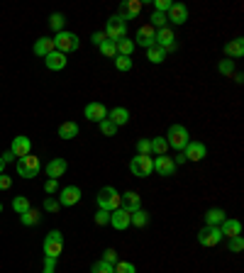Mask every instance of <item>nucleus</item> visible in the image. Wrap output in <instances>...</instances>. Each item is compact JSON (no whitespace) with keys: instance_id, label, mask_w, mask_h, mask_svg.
Returning <instances> with one entry per match:
<instances>
[{"instance_id":"18","label":"nucleus","mask_w":244,"mask_h":273,"mask_svg":"<svg viewBox=\"0 0 244 273\" xmlns=\"http://www.w3.org/2000/svg\"><path fill=\"white\" fill-rule=\"evenodd\" d=\"M44 64H46V68L49 71H61V68H66V64H68V59H66V54H61V52H52V54H46L44 56Z\"/></svg>"},{"instance_id":"52","label":"nucleus","mask_w":244,"mask_h":273,"mask_svg":"<svg viewBox=\"0 0 244 273\" xmlns=\"http://www.w3.org/2000/svg\"><path fill=\"white\" fill-rule=\"evenodd\" d=\"M0 159H3V164H10V161H15V154L8 149L5 154H0Z\"/></svg>"},{"instance_id":"20","label":"nucleus","mask_w":244,"mask_h":273,"mask_svg":"<svg viewBox=\"0 0 244 273\" xmlns=\"http://www.w3.org/2000/svg\"><path fill=\"white\" fill-rule=\"evenodd\" d=\"M225 56L227 59H242L244 56V39L242 37H237V39H230V42L225 44Z\"/></svg>"},{"instance_id":"33","label":"nucleus","mask_w":244,"mask_h":273,"mask_svg":"<svg viewBox=\"0 0 244 273\" xmlns=\"http://www.w3.org/2000/svg\"><path fill=\"white\" fill-rule=\"evenodd\" d=\"M147 222H149V215L144 210H137L130 215V225H134V227H147Z\"/></svg>"},{"instance_id":"35","label":"nucleus","mask_w":244,"mask_h":273,"mask_svg":"<svg viewBox=\"0 0 244 273\" xmlns=\"http://www.w3.org/2000/svg\"><path fill=\"white\" fill-rule=\"evenodd\" d=\"M64 22H66L64 20V15H61V12H54V15L49 17V27L59 34V32H64Z\"/></svg>"},{"instance_id":"45","label":"nucleus","mask_w":244,"mask_h":273,"mask_svg":"<svg viewBox=\"0 0 244 273\" xmlns=\"http://www.w3.org/2000/svg\"><path fill=\"white\" fill-rule=\"evenodd\" d=\"M103 261L115 266V263L120 261V259H117V252H115V249H105V252H103Z\"/></svg>"},{"instance_id":"8","label":"nucleus","mask_w":244,"mask_h":273,"mask_svg":"<svg viewBox=\"0 0 244 273\" xmlns=\"http://www.w3.org/2000/svg\"><path fill=\"white\" fill-rule=\"evenodd\" d=\"M198 241L203 244V246H217V244L222 241L220 227H203V230L198 232Z\"/></svg>"},{"instance_id":"3","label":"nucleus","mask_w":244,"mask_h":273,"mask_svg":"<svg viewBox=\"0 0 244 273\" xmlns=\"http://www.w3.org/2000/svg\"><path fill=\"white\" fill-rule=\"evenodd\" d=\"M120 205H122V197H120V193H117L112 186H105L98 193V210L112 212V210H117Z\"/></svg>"},{"instance_id":"51","label":"nucleus","mask_w":244,"mask_h":273,"mask_svg":"<svg viewBox=\"0 0 244 273\" xmlns=\"http://www.w3.org/2000/svg\"><path fill=\"white\" fill-rule=\"evenodd\" d=\"M90 42L95 44V46H100V44L105 42V34H103V32H93V37H90Z\"/></svg>"},{"instance_id":"25","label":"nucleus","mask_w":244,"mask_h":273,"mask_svg":"<svg viewBox=\"0 0 244 273\" xmlns=\"http://www.w3.org/2000/svg\"><path fill=\"white\" fill-rule=\"evenodd\" d=\"M225 219H227L225 210L212 208V210H208V212H205V227H220Z\"/></svg>"},{"instance_id":"7","label":"nucleus","mask_w":244,"mask_h":273,"mask_svg":"<svg viewBox=\"0 0 244 273\" xmlns=\"http://www.w3.org/2000/svg\"><path fill=\"white\" fill-rule=\"evenodd\" d=\"M78 37L74 32H59V34H54V49L56 52H61V54H68V52H76L78 49Z\"/></svg>"},{"instance_id":"32","label":"nucleus","mask_w":244,"mask_h":273,"mask_svg":"<svg viewBox=\"0 0 244 273\" xmlns=\"http://www.w3.org/2000/svg\"><path fill=\"white\" fill-rule=\"evenodd\" d=\"M149 144H152V154H156V156L168 152V144L164 137H154V139H149Z\"/></svg>"},{"instance_id":"44","label":"nucleus","mask_w":244,"mask_h":273,"mask_svg":"<svg viewBox=\"0 0 244 273\" xmlns=\"http://www.w3.org/2000/svg\"><path fill=\"white\" fill-rule=\"evenodd\" d=\"M95 225H100V227L110 225V212H105V210H98V212H95Z\"/></svg>"},{"instance_id":"47","label":"nucleus","mask_w":244,"mask_h":273,"mask_svg":"<svg viewBox=\"0 0 244 273\" xmlns=\"http://www.w3.org/2000/svg\"><path fill=\"white\" fill-rule=\"evenodd\" d=\"M56 190H59V181H56V178H49V181L44 183V193H49V195H54Z\"/></svg>"},{"instance_id":"16","label":"nucleus","mask_w":244,"mask_h":273,"mask_svg":"<svg viewBox=\"0 0 244 273\" xmlns=\"http://www.w3.org/2000/svg\"><path fill=\"white\" fill-rule=\"evenodd\" d=\"M154 171L159 176H174L176 164H174V159H171V156L161 154V156H156V159H154Z\"/></svg>"},{"instance_id":"34","label":"nucleus","mask_w":244,"mask_h":273,"mask_svg":"<svg viewBox=\"0 0 244 273\" xmlns=\"http://www.w3.org/2000/svg\"><path fill=\"white\" fill-rule=\"evenodd\" d=\"M98 49H100V54L108 56V59H115V56H117V46H115V42H110V39H105Z\"/></svg>"},{"instance_id":"17","label":"nucleus","mask_w":244,"mask_h":273,"mask_svg":"<svg viewBox=\"0 0 244 273\" xmlns=\"http://www.w3.org/2000/svg\"><path fill=\"white\" fill-rule=\"evenodd\" d=\"M78 200H81V188L66 186L64 190H61V195H59V205H64V208H74Z\"/></svg>"},{"instance_id":"39","label":"nucleus","mask_w":244,"mask_h":273,"mask_svg":"<svg viewBox=\"0 0 244 273\" xmlns=\"http://www.w3.org/2000/svg\"><path fill=\"white\" fill-rule=\"evenodd\" d=\"M112 271L115 273H137V268H134L132 261H117L112 266Z\"/></svg>"},{"instance_id":"26","label":"nucleus","mask_w":244,"mask_h":273,"mask_svg":"<svg viewBox=\"0 0 244 273\" xmlns=\"http://www.w3.org/2000/svg\"><path fill=\"white\" fill-rule=\"evenodd\" d=\"M54 52V39L52 37H42V39H37L34 42V54L37 56H46Z\"/></svg>"},{"instance_id":"12","label":"nucleus","mask_w":244,"mask_h":273,"mask_svg":"<svg viewBox=\"0 0 244 273\" xmlns=\"http://www.w3.org/2000/svg\"><path fill=\"white\" fill-rule=\"evenodd\" d=\"M166 20H171L174 24H186L188 22V5L186 3H174L171 10L166 12Z\"/></svg>"},{"instance_id":"15","label":"nucleus","mask_w":244,"mask_h":273,"mask_svg":"<svg viewBox=\"0 0 244 273\" xmlns=\"http://www.w3.org/2000/svg\"><path fill=\"white\" fill-rule=\"evenodd\" d=\"M154 39H156V44H159L161 49H166V54L176 49V42H174L176 37H174V32H171V27H161V30H156Z\"/></svg>"},{"instance_id":"49","label":"nucleus","mask_w":244,"mask_h":273,"mask_svg":"<svg viewBox=\"0 0 244 273\" xmlns=\"http://www.w3.org/2000/svg\"><path fill=\"white\" fill-rule=\"evenodd\" d=\"M12 186V178L5 173H0V190H8V188Z\"/></svg>"},{"instance_id":"29","label":"nucleus","mask_w":244,"mask_h":273,"mask_svg":"<svg viewBox=\"0 0 244 273\" xmlns=\"http://www.w3.org/2000/svg\"><path fill=\"white\" fill-rule=\"evenodd\" d=\"M115 46H117V56H132L134 54V42L127 39V37H122L120 42H115Z\"/></svg>"},{"instance_id":"42","label":"nucleus","mask_w":244,"mask_h":273,"mask_svg":"<svg viewBox=\"0 0 244 273\" xmlns=\"http://www.w3.org/2000/svg\"><path fill=\"white\" fill-rule=\"evenodd\" d=\"M242 249H244V239H242V234H239V237H230V252L239 254Z\"/></svg>"},{"instance_id":"48","label":"nucleus","mask_w":244,"mask_h":273,"mask_svg":"<svg viewBox=\"0 0 244 273\" xmlns=\"http://www.w3.org/2000/svg\"><path fill=\"white\" fill-rule=\"evenodd\" d=\"M59 208H61V205H59V200H54V197H46V200H44V210H46V212H56Z\"/></svg>"},{"instance_id":"10","label":"nucleus","mask_w":244,"mask_h":273,"mask_svg":"<svg viewBox=\"0 0 244 273\" xmlns=\"http://www.w3.org/2000/svg\"><path fill=\"white\" fill-rule=\"evenodd\" d=\"M183 156H186V161H203L208 156V146L203 142H188L183 149Z\"/></svg>"},{"instance_id":"24","label":"nucleus","mask_w":244,"mask_h":273,"mask_svg":"<svg viewBox=\"0 0 244 273\" xmlns=\"http://www.w3.org/2000/svg\"><path fill=\"white\" fill-rule=\"evenodd\" d=\"M108 120H110L115 127H122V125L130 122V110L127 108H112L110 112H108Z\"/></svg>"},{"instance_id":"1","label":"nucleus","mask_w":244,"mask_h":273,"mask_svg":"<svg viewBox=\"0 0 244 273\" xmlns=\"http://www.w3.org/2000/svg\"><path fill=\"white\" fill-rule=\"evenodd\" d=\"M164 139H166V144L171 146V149L183 152V149H186V144L190 142V134H188V130H186L183 125H171Z\"/></svg>"},{"instance_id":"13","label":"nucleus","mask_w":244,"mask_h":273,"mask_svg":"<svg viewBox=\"0 0 244 273\" xmlns=\"http://www.w3.org/2000/svg\"><path fill=\"white\" fill-rule=\"evenodd\" d=\"M83 115H86V120L90 122H103L105 117H108V108L103 105V103H88L86 105V110H83Z\"/></svg>"},{"instance_id":"54","label":"nucleus","mask_w":244,"mask_h":273,"mask_svg":"<svg viewBox=\"0 0 244 273\" xmlns=\"http://www.w3.org/2000/svg\"><path fill=\"white\" fill-rule=\"evenodd\" d=\"M3 168H5V164H3V159H0V173H3Z\"/></svg>"},{"instance_id":"14","label":"nucleus","mask_w":244,"mask_h":273,"mask_svg":"<svg viewBox=\"0 0 244 273\" xmlns=\"http://www.w3.org/2000/svg\"><path fill=\"white\" fill-rule=\"evenodd\" d=\"M122 205L120 208L125 210V212H137V210H142V197H139V193H134V190H127V193H122Z\"/></svg>"},{"instance_id":"9","label":"nucleus","mask_w":244,"mask_h":273,"mask_svg":"<svg viewBox=\"0 0 244 273\" xmlns=\"http://www.w3.org/2000/svg\"><path fill=\"white\" fill-rule=\"evenodd\" d=\"M154 37H156V30L152 27V24H149V22H147V24H142V27L137 30V37H134L137 42H134V44H139V46L149 49V46H154V44H156Z\"/></svg>"},{"instance_id":"2","label":"nucleus","mask_w":244,"mask_h":273,"mask_svg":"<svg viewBox=\"0 0 244 273\" xmlns=\"http://www.w3.org/2000/svg\"><path fill=\"white\" fill-rule=\"evenodd\" d=\"M17 176H22V178H34V176H39L42 171V161H39V156H34V154H27L22 159H17Z\"/></svg>"},{"instance_id":"41","label":"nucleus","mask_w":244,"mask_h":273,"mask_svg":"<svg viewBox=\"0 0 244 273\" xmlns=\"http://www.w3.org/2000/svg\"><path fill=\"white\" fill-rule=\"evenodd\" d=\"M100 132H103V134H105V137H112V134H115V132H117V127H115V125H112V122L108 120V117H105V120L100 122Z\"/></svg>"},{"instance_id":"40","label":"nucleus","mask_w":244,"mask_h":273,"mask_svg":"<svg viewBox=\"0 0 244 273\" xmlns=\"http://www.w3.org/2000/svg\"><path fill=\"white\" fill-rule=\"evenodd\" d=\"M90 273H115V271H112L110 263H105L103 259H100V261H95L93 266H90Z\"/></svg>"},{"instance_id":"5","label":"nucleus","mask_w":244,"mask_h":273,"mask_svg":"<svg viewBox=\"0 0 244 273\" xmlns=\"http://www.w3.org/2000/svg\"><path fill=\"white\" fill-rule=\"evenodd\" d=\"M103 34H105V39H110V42H120L122 37H127V22H122L117 15H112L110 20H108V24H105Z\"/></svg>"},{"instance_id":"46","label":"nucleus","mask_w":244,"mask_h":273,"mask_svg":"<svg viewBox=\"0 0 244 273\" xmlns=\"http://www.w3.org/2000/svg\"><path fill=\"white\" fill-rule=\"evenodd\" d=\"M171 5H174L171 0H154V8H156L154 12H164V15H166V12L171 10Z\"/></svg>"},{"instance_id":"6","label":"nucleus","mask_w":244,"mask_h":273,"mask_svg":"<svg viewBox=\"0 0 244 273\" xmlns=\"http://www.w3.org/2000/svg\"><path fill=\"white\" fill-rule=\"evenodd\" d=\"M61 249H64V234H61L59 230L49 232L46 239H44V256L46 259H59Z\"/></svg>"},{"instance_id":"19","label":"nucleus","mask_w":244,"mask_h":273,"mask_svg":"<svg viewBox=\"0 0 244 273\" xmlns=\"http://www.w3.org/2000/svg\"><path fill=\"white\" fill-rule=\"evenodd\" d=\"M10 152L17 156V159H22L27 154H32V142H30V137H15L12 139V146Z\"/></svg>"},{"instance_id":"50","label":"nucleus","mask_w":244,"mask_h":273,"mask_svg":"<svg viewBox=\"0 0 244 273\" xmlns=\"http://www.w3.org/2000/svg\"><path fill=\"white\" fill-rule=\"evenodd\" d=\"M56 271V259H46L44 261V273H54Z\"/></svg>"},{"instance_id":"11","label":"nucleus","mask_w":244,"mask_h":273,"mask_svg":"<svg viewBox=\"0 0 244 273\" xmlns=\"http://www.w3.org/2000/svg\"><path fill=\"white\" fill-rule=\"evenodd\" d=\"M139 10H142V0H125V3L120 5V12H117V17H120L122 22L134 20V17L139 15Z\"/></svg>"},{"instance_id":"30","label":"nucleus","mask_w":244,"mask_h":273,"mask_svg":"<svg viewBox=\"0 0 244 273\" xmlns=\"http://www.w3.org/2000/svg\"><path fill=\"white\" fill-rule=\"evenodd\" d=\"M20 219H22V225L25 227H34V225H39V212H37V210L34 208H30L27 210V212H22V215H20Z\"/></svg>"},{"instance_id":"27","label":"nucleus","mask_w":244,"mask_h":273,"mask_svg":"<svg viewBox=\"0 0 244 273\" xmlns=\"http://www.w3.org/2000/svg\"><path fill=\"white\" fill-rule=\"evenodd\" d=\"M147 59H149L152 64H164V59H166V49H161L159 44H154V46H149V49H147Z\"/></svg>"},{"instance_id":"36","label":"nucleus","mask_w":244,"mask_h":273,"mask_svg":"<svg viewBox=\"0 0 244 273\" xmlns=\"http://www.w3.org/2000/svg\"><path fill=\"white\" fill-rule=\"evenodd\" d=\"M149 24H152V27H154V30H161V27H166V15H164V12H152V17H149Z\"/></svg>"},{"instance_id":"23","label":"nucleus","mask_w":244,"mask_h":273,"mask_svg":"<svg viewBox=\"0 0 244 273\" xmlns=\"http://www.w3.org/2000/svg\"><path fill=\"white\" fill-rule=\"evenodd\" d=\"M220 232H222V237H227V239H230V237H239V234H242V222L227 217L220 225Z\"/></svg>"},{"instance_id":"21","label":"nucleus","mask_w":244,"mask_h":273,"mask_svg":"<svg viewBox=\"0 0 244 273\" xmlns=\"http://www.w3.org/2000/svg\"><path fill=\"white\" fill-rule=\"evenodd\" d=\"M110 225L115 227V230H127L130 227V212H125L122 208H117V210H112L110 212Z\"/></svg>"},{"instance_id":"31","label":"nucleus","mask_w":244,"mask_h":273,"mask_svg":"<svg viewBox=\"0 0 244 273\" xmlns=\"http://www.w3.org/2000/svg\"><path fill=\"white\" fill-rule=\"evenodd\" d=\"M30 208H32V205H30V197H25V195L12 197V210H15L17 215H22V212H27Z\"/></svg>"},{"instance_id":"55","label":"nucleus","mask_w":244,"mask_h":273,"mask_svg":"<svg viewBox=\"0 0 244 273\" xmlns=\"http://www.w3.org/2000/svg\"><path fill=\"white\" fill-rule=\"evenodd\" d=\"M0 212H3V203H0Z\"/></svg>"},{"instance_id":"37","label":"nucleus","mask_w":244,"mask_h":273,"mask_svg":"<svg viewBox=\"0 0 244 273\" xmlns=\"http://www.w3.org/2000/svg\"><path fill=\"white\" fill-rule=\"evenodd\" d=\"M217 71H220L222 76H232L234 73V61L232 59H222L220 64H217Z\"/></svg>"},{"instance_id":"4","label":"nucleus","mask_w":244,"mask_h":273,"mask_svg":"<svg viewBox=\"0 0 244 273\" xmlns=\"http://www.w3.org/2000/svg\"><path fill=\"white\" fill-rule=\"evenodd\" d=\"M130 171H132V176H137V178H147V176H152V171H154V159L137 154V156H132V161H130Z\"/></svg>"},{"instance_id":"22","label":"nucleus","mask_w":244,"mask_h":273,"mask_svg":"<svg viewBox=\"0 0 244 273\" xmlns=\"http://www.w3.org/2000/svg\"><path fill=\"white\" fill-rule=\"evenodd\" d=\"M66 168H68V164H66V159H52L49 164H46V176L49 178H61V176L66 173Z\"/></svg>"},{"instance_id":"28","label":"nucleus","mask_w":244,"mask_h":273,"mask_svg":"<svg viewBox=\"0 0 244 273\" xmlns=\"http://www.w3.org/2000/svg\"><path fill=\"white\" fill-rule=\"evenodd\" d=\"M78 134V125L76 122H64V125H61V127H59V137H61V139H74V137H76Z\"/></svg>"},{"instance_id":"53","label":"nucleus","mask_w":244,"mask_h":273,"mask_svg":"<svg viewBox=\"0 0 244 273\" xmlns=\"http://www.w3.org/2000/svg\"><path fill=\"white\" fill-rule=\"evenodd\" d=\"M232 76H234V81H237V83H242V81H244V73H232Z\"/></svg>"},{"instance_id":"38","label":"nucleus","mask_w":244,"mask_h":273,"mask_svg":"<svg viewBox=\"0 0 244 273\" xmlns=\"http://www.w3.org/2000/svg\"><path fill=\"white\" fill-rule=\"evenodd\" d=\"M115 68L117 71H130L132 68V56H115Z\"/></svg>"},{"instance_id":"43","label":"nucleus","mask_w":244,"mask_h":273,"mask_svg":"<svg viewBox=\"0 0 244 273\" xmlns=\"http://www.w3.org/2000/svg\"><path fill=\"white\" fill-rule=\"evenodd\" d=\"M137 152L142 154V156H152V144H149V139H139V142H137Z\"/></svg>"}]
</instances>
